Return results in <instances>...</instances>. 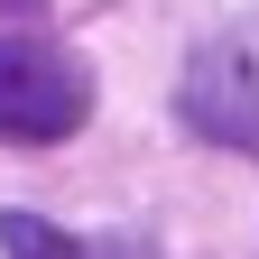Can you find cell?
<instances>
[{
  "label": "cell",
  "mask_w": 259,
  "mask_h": 259,
  "mask_svg": "<svg viewBox=\"0 0 259 259\" xmlns=\"http://www.w3.org/2000/svg\"><path fill=\"white\" fill-rule=\"evenodd\" d=\"M93 120V74L65 47L0 37V139L10 148H56Z\"/></svg>",
  "instance_id": "cell-1"
},
{
  "label": "cell",
  "mask_w": 259,
  "mask_h": 259,
  "mask_svg": "<svg viewBox=\"0 0 259 259\" xmlns=\"http://www.w3.org/2000/svg\"><path fill=\"white\" fill-rule=\"evenodd\" d=\"M185 120L232 139V148H259V65L241 47H204L185 74Z\"/></svg>",
  "instance_id": "cell-2"
},
{
  "label": "cell",
  "mask_w": 259,
  "mask_h": 259,
  "mask_svg": "<svg viewBox=\"0 0 259 259\" xmlns=\"http://www.w3.org/2000/svg\"><path fill=\"white\" fill-rule=\"evenodd\" d=\"M0 250L10 259H93L74 232H56V222H37V213H0Z\"/></svg>",
  "instance_id": "cell-3"
}]
</instances>
